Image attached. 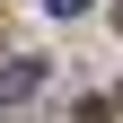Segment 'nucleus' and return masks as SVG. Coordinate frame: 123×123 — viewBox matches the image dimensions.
<instances>
[{"instance_id":"1","label":"nucleus","mask_w":123,"mask_h":123,"mask_svg":"<svg viewBox=\"0 0 123 123\" xmlns=\"http://www.w3.org/2000/svg\"><path fill=\"white\" fill-rule=\"evenodd\" d=\"M35 88H44V62H0V105L35 97Z\"/></svg>"},{"instance_id":"2","label":"nucleus","mask_w":123,"mask_h":123,"mask_svg":"<svg viewBox=\"0 0 123 123\" xmlns=\"http://www.w3.org/2000/svg\"><path fill=\"white\" fill-rule=\"evenodd\" d=\"M44 9H53V18H88L97 0H44Z\"/></svg>"},{"instance_id":"3","label":"nucleus","mask_w":123,"mask_h":123,"mask_svg":"<svg viewBox=\"0 0 123 123\" xmlns=\"http://www.w3.org/2000/svg\"><path fill=\"white\" fill-rule=\"evenodd\" d=\"M70 123H105V105H79V114H70Z\"/></svg>"}]
</instances>
